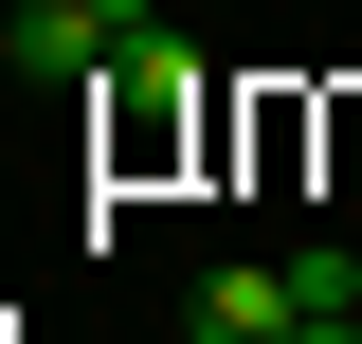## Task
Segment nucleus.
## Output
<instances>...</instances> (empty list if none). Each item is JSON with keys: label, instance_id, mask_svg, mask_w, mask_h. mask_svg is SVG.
<instances>
[{"label": "nucleus", "instance_id": "f257e3e1", "mask_svg": "<svg viewBox=\"0 0 362 344\" xmlns=\"http://www.w3.org/2000/svg\"><path fill=\"white\" fill-rule=\"evenodd\" d=\"M308 326V272H199L181 290V344H290Z\"/></svg>", "mask_w": 362, "mask_h": 344}, {"label": "nucleus", "instance_id": "f03ea898", "mask_svg": "<svg viewBox=\"0 0 362 344\" xmlns=\"http://www.w3.org/2000/svg\"><path fill=\"white\" fill-rule=\"evenodd\" d=\"M127 37H163V0H18V55H54V73H109Z\"/></svg>", "mask_w": 362, "mask_h": 344}, {"label": "nucleus", "instance_id": "7ed1b4c3", "mask_svg": "<svg viewBox=\"0 0 362 344\" xmlns=\"http://www.w3.org/2000/svg\"><path fill=\"white\" fill-rule=\"evenodd\" d=\"M181 109H199V91H181V55H163V37L109 55V127H127V145H181Z\"/></svg>", "mask_w": 362, "mask_h": 344}, {"label": "nucleus", "instance_id": "20e7f679", "mask_svg": "<svg viewBox=\"0 0 362 344\" xmlns=\"http://www.w3.org/2000/svg\"><path fill=\"white\" fill-rule=\"evenodd\" d=\"M290 344H362V308H308V326H290Z\"/></svg>", "mask_w": 362, "mask_h": 344}]
</instances>
